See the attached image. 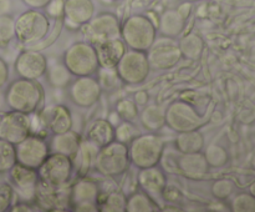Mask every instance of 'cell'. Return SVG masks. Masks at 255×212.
Segmentation results:
<instances>
[{
  "label": "cell",
  "mask_w": 255,
  "mask_h": 212,
  "mask_svg": "<svg viewBox=\"0 0 255 212\" xmlns=\"http://www.w3.org/2000/svg\"><path fill=\"white\" fill-rule=\"evenodd\" d=\"M45 91L37 80L19 79L7 85L4 94V101L10 110L34 114L44 104Z\"/></svg>",
  "instance_id": "cell-1"
},
{
  "label": "cell",
  "mask_w": 255,
  "mask_h": 212,
  "mask_svg": "<svg viewBox=\"0 0 255 212\" xmlns=\"http://www.w3.org/2000/svg\"><path fill=\"white\" fill-rule=\"evenodd\" d=\"M127 146L131 164L138 170L158 165L164 152L163 139L156 132L137 135Z\"/></svg>",
  "instance_id": "cell-2"
},
{
  "label": "cell",
  "mask_w": 255,
  "mask_h": 212,
  "mask_svg": "<svg viewBox=\"0 0 255 212\" xmlns=\"http://www.w3.org/2000/svg\"><path fill=\"white\" fill-rule=\"evenodd\" d=\"M156 37L157 26L146 15H131L121 25V39L127 49L147 51Z\"/></svg>",
  "instance_id": "cell-3"
},
{
  "label": "cell",
  "mask_w": 255,
  "mask_h": 212,
  "mask_svg": "<svg viewBox=\"0 0 255 212\" xmlns=\"http://www.w3.org/2000/svg\"><path fill=\"white\" fill-rule=\"evenodd\" d=\"M131 165L128 146L124 142L114 140L109 145L100 147L95 157L94 169L101 176L119 177L128 170Z\"/></svg>",
  "instance_id": "cell-4"
},
{
  "label": "cell",
  "mask_w": 255,
  "mask_h": 212,
  "mask_svg": "<svg viewBox=\"0 0 255 212\" xmlns=\"http://www.w3.org/2000/svg\"><path fill=\"white\" fill-rule=\"evenodd\" d=\"M62 62L72 76H90L99 72L100 64L96 49L90 41H77L70 45L62 55Z\"/></svg>",
  "instance_id": "cell-5"
},
{
  "label": "cell",
  "mask_w": 255,
  "mask_h": 212,
  "mask_svg": "<svg viewBox=\"0 0 255 212\" xmlns=\"http://www.w3.org/2000/svg\"><path fill=\"white\" fill-rule=\"evenodd\" d=\"M49 30V16L41 10L27 9L15 19V37L22 44H35L45 39Z\"/></svg>",
  "instance_id": "cell-6"
},
{
  "label": "cell",
  "mask_w": 255,
  "mask_h": 212,
  "mask_svg": "<svg viewBox=\"0 0 255 212\" xmlns=\"http://www.w3.org/2000/svg\"><path fill=\"white\" fill-rule=\"evenodd\" d=\"M117 77L126 85H139L144 82L151 72V65L146 51L127 49L115 67Z\"/></svg>",
  "instance_id": "cell-7"
},
{
  "label": "cell",
  "mask_w": 255,
  "mask_h": 212,
  "mask_svg": "<svg viewBox=\"0 0 255 212\" xmlns=\"http://www.w3.org/2000/svg\"><path fill=\"white\" fill-rule=\"evenodd\" d=\"M74 172V162L70 156L50 152L37 169L40 181L55 187L67 186Z\"/></svg>",
  "instance_id": "cell-8"
},
{
  "label": "cell",
  "mask_w": 255,
  "mask_h": 212,
  "mask_svg": "<svg viewBox=\"0 0 255 212\" xmlns=\"http://www.w3.org/2000/svg\"><path fill=\"white\" fill-rule=\"evenodd\" d=\"M164 121L166 126L178 134L199 130L203 125V119L196 107L183 100H176L164 110Z\"/></svg>",
  "instance_id": "cell-9"
},
{
  "label": "cell",
  "mask_w": 255,
  "mask_h": 212,
  "mask_svg": "<svg viewBox=\"0 0 255 212\" xmlns=\"http://www.w3.org/2000/svg\"><path fill=\"white\" fill-rule=\"evenodd\" d=\"M151 69L168 70L176 66L181 59L182 52L178 41L174 37L159 36L156 37L153 44L146 51Z\"/></svg>",
  "instance_id": "cell-10"
},
{
  "label": "cell",
  "mask_w": 255,
  "mask_h": 212,
  "mask_svg": "<svg viewBox=\"0 0 255 212\" xmlns=\"http://www.w3.org/2000/svg\"><path fill=\"white\" fill-rule=\"evenodd\" d=\"M102 86L94 75L77 76L67 85V95L70 101L77 107L89 109L97 104L101 97Z\"/></svg>",
  "instance_id": "cell-11"
},
{
  "label": "cell",
  "mask_w": 255,
  "mask_h": 212,
  "mask_svg": "<svg viewBox=\"0 0 255 212\" xmlns=\"http://www.w3.org/2000/svg\"><path fill=\"white\" fill-rule=\"evenodd\" d=\"M15 152L17 164L37 170L49 156V142L45 137L30 134L22 141L15 145Z\"/></svg>",
  "instance_id": "cell-12"
},
{
  "label": "cell",
  "mask_w": 255,
  "mask_h": 212,
  "mask_svg": "<svg viewBox=\"0 0 255 212\" xmlns=\"http://www.w3.org/2000/svg\"><path fill=\"white\" fill-rule=\"evenodd\" d=\"M85 35L92 45L97 42L121 37V24L119 17L112 12H101L92 17L82 26Z\"/></svg>",
  "instance_id": "cell-13"
},
{
  "label": "cell",
  "mask_w": 255,
  "mask_h": 212,
  "mask_svg": "<svg viewBox=\"0 0 255 212\" xmlns=\"http://www.w3.org/2000/svg\"><path fill=\"white\" fill-rule=\"evenodd\" d=\"M9 179L14 194L19 197V201L34 202L39 184L37 170L30 169L16 162L9 171Z\"/></svg>",
  "instance_id": "cell-14"
},
{
  "label": "cell",
  "mask_w": 255,
  "mask_h": 212,
  "mask_svg": "<svg viewBox=\"0 0 255 212\" xmlns=\"http://www.w3.org/2000/svg\"><path fill=\"white\" fill-rule=\"evenodd\" d=\"M31 124L29 115L24 112L10 111L0 114V139L12 145L19 144L30 135Z\"/></svg>",
  "instance_id": "cell-15"
},
{
  "label": "cell",
  "mask_w": 255,
  "mask_h": 212,
  "mask_svg": "<svg viewBox=\"0 0 255 212\" xmlns=\"http://www.w3.org/2000/svg\"><path fill=\"white\" fill-rule=\"evenodd\" d=\"M70 192L71 189L67 186L55 187L39 180L34 202L44 211H61L71 206Z\"/></svg>",
  "instance_id": "cell-16"
},
{
  "label": "cell",
  "mask_w": 255,
  "mask_h": 212,
  "mask_svg": "<svg viewBox=\"0 0 255 212\" xmlns=\"http://www.w3.org/2000/svg\"><path fill=\"white\" fill-rule=\"evenodd\" d=\"M71 207L79 212H96L99 209V186L92 180L81 177L70 192Z\"/></svg>",
  "instance_id": "cell-17"
},
{
  "label": "cell",
  "mask_w": 255,
  "mask_h": 212,
  "mask_svg": "<svg viewBox=\"0 0 255 212\" xmlns=\"http://www.w3.org/2000/svg\"><path fill=\"white\" fill-rule=\"evenodd\" d=\"M46 67V56L37 50H25L20 52L14 64L17 76L29 80H39L44 76Z\"/></svg>",
  "instance_id": "cell-18"
},
{
  "label": "cell",
  "mask_w": 255,
  "mask_h": 212,
  "mask_svg": "<svg viewBox=\"0 0 255 212\" xmlns=\"http://www.w3.org/2000/svg\"><path fill=\"white\" fill-rule=\"evenodd\" d=\"M62 15L69 27H82L95 15V4L92 0H64Z\"/></svg>",
  "instance_id": "cell-19"
},
{
  "label": "cell",
  "mask_w": 255,
  "mask_h": 212,
  "mask_svg": "<svg viewBox=\"0 0 255 212\" xmlns=\"http://www.w3.org/2000/svg\"><path fill=\"white\" fill-rule=\"evenodd\" d=\"M137 182L139 189L152 199L162 196L164 189L167 186V176L163 170L156 165V166L147 167V169H139L137 175Z\"/></svg>",
  "instance_id": "cell-20"
},
{
  "label": "cell",
  "mask_w": 255,
  "mask_h": 212,
  "mask_svg": "<svg viewBox=\"0 0 255 212\" xmlns=\"http://www.w3.org/2000/svg\"><path fill=\"white\" fill-rule=\"evenodd\" d=\"M96 49L97 59L101 69H111L115 70L117 62L121 60L124 54L126 52L127 46L121 37L111 40H105V41L97 42L94 45Z\"/></svg>",
  "instance_id": "cell-21"
},
{
  "label": "cell",
  "mask_w": 255,
  "mask_h": 212,
  "mask_svg": "<svg viewBox=\"0 0 255 212\" xmlns=\"http://www.w3.org/2000/svg\"><path fill=\"white\" fill-rule=\"evenodd\" d=\"M176 164L182 175L196 180L206 176L209 169L206 156H204V154H202V151L192 152V154H181L177 157Z\"/></svg>",
  "instance_id": "cell-22"
},
{
  "label": "cell",
  "mask_w": 255,
  "mask_h": 212,
  "mask_svg": "<svg viewBox=\"0 0 255 212\" xmlns=\"http://www.w3.org/2000/svg\"><path fill=\"white\" fill-rule=\"evenodd\" d=\"M186 21L187 19L181 14L178 9H167L159 16L157 31H159L162 36L176 39L183 32L184 27H186Z\"/></svg>",
  "instance_id": "cell-23"
},
{
  "label": "cell",
  "mask_w": 255,
  "mask_h": 212,
  "mask_svg": "<svg viewBox=\"0 0 255 212\" xmlns=\"http://www.w3.org/2000/svg\"><path fill=\"white\" fill-rule=\"evenodd\" d=\"M86 140L97 147H104L115 139V126L106 119H96L86 130Z\"/></svg>",
  "instance_id": "cell-24"
},
{
  "label": "cell",
  "mask_w": 255,
  "mask_h": 212,
  "mask_svg": "<svg viewBox=\"0 0 255 212\" xmlns=\"http://www.w3.org/2000/svg\"><path fill=\"white\" fill-rule=\"evenodd\" d=\"M80 144H81L80 135L70 130V131L62 132V134H54L49 142V147L50 152L66 155L72 159L79 150Z\"/></svg>",
  "instance_id": "cell-25"
},
{
  "label": "cell",
  "mask_w": 255,
  "mask_h": 212,
  "mask_svg": "<svg viewBox=\"0 0 255 212\" xmlns=\"http://www.w3.org/2000/svg\"><path fill=\"white\" fill-rule=\"evenodd\" d=\"M99 147L96 145L91 144L90 141L85 140L80 144L79 150L72 157V162H74V170H76L77 175L80 177H84L89 174L90 170L94 167L95 157H96Z\"/></svg>",
  "instance_id": "cell-26"
},
{
  "label": "cell",
  "mask_w": 255,
  "mask_h": 212,
  "mask_svg": "<svg viewBox=\"0 0 255 212\" xmlns=\"http://www.w3.org/2000/svg\"><path fill=\"white\" fill-rule=\"evenodd\" d=\"M74 120L71 111L65 105H55L47 112V126L52 134H62L72 130Z\"/></svg>",
  "instance_id": "cell-27"
},
{
  "label": "cell",
  "mask_w": 255,
  "mask_h": 212,
  "mask_svg": "<svg viewBox=\"0 0 255 212\" xmlns=\"http://www.w3.org/2000/svg\"><path fill=\"white\" fill-rule=\"evenodd\" d=\"M174 147L181 154L201 152L204 147V137L199 130L179 132L174 140Z\"/></svg>",
  "instance_id": "cell-28"
},
{
  "label": "cell",
  "mask_w": 255,
  "mask_h": 212,
  "mask_svg": "<svg viewBox=\"0 0 255 212\" xmlns=\"http://www.w3.org/2000/svg\"><path fill=\"white\" fill-rule=\"evenodd\" d=\"M46 80L50 84V86L52 87H67V85L71 82V72L67 70V67L65 66V64L61 61H47V67H46Z\"/></svg>",
  "instance_id": "cell-29"
},
{
  "label": "cell",
  "mask_w": 255,
  "mask_h": 212,
  "mask_svg": "<svg viewBox=\"0 0 255 212\" xmlns=\"http://www.w3.org/2000/svg\"><path fill=\"white\" fill-rule=\"evenodd\" d=\"M161 211L158 204L146 192L136 191L127 197L126 212H157Z\"/></svg>",
  "instance_id": "cell-30"
},
{
  "label": "cell",
  "mask_w": 255,
  "mask_h": 212,
  "mask_svg": "<svg viewBox=\"0 0 255 212\" xmlns=\"http://www.w3.org/2000/svg\"><path fill=\"white\" fill-rule=\"evenodd\" d=\"M141 125L149 132H156L166 126L164 121V110L157 105L146 106L142 110L141 115H138Z\"/></svg>",
  "instance_id": "cell-31"
},
{
  "label": "cell",
  "mask_w": 255,
  "mask_h": 212,
  "mask_svg": "<svg viewBox=\"0 0 255 212\" xmlns=\"http://www.w3.org/2000/svg\"><path fill=\"white\" fill-rule=\"evenodd\" d=\"M182 56L189 60H197L202 56L204 41L198 34H188L178 41Z\"/></svg>",
  "instance_id": "cell-32"
},
{
  "label": "cell",
  "mask_w": 255,
  "mask_h": 212,
  "mask_svg": "<svg viewBox=\"0 0 255 212\" xmlns=\"http://www.w3.org/2000/svg\"><path fill=\"white\" fill-rule=\"evenodd\" d=\"M127 196L121 191L110 192L101 205H99L100 211L104 212H126Z\"/></svg>",
  "instance_id": "cell-33"
},
{
  "label": "cell",
  "mask_w": 255,
  "mask_h": 212,
  "mask_svg": "<svg viewBox=\"0 0 255 212\" xmlns=\"http://www.w3.org/2000/svg\"><path fill=\"white\" fill-rule=\"evenodd\" d=\"M16 164L15 145L0 139V174H6Z\"/></svg>",
  "instance_id": "cell-34"
},
{
  "label": "cell",
  "mask_w": 255,
  "mask_h": 212,
  "mask_svg": "<svg viewBox=\"0 0 255 212\" xmlns=\"http://www.w3.org/2000/svg\"><path fill=\"white\" fill-rule=\"evenodd\" d=\"M116 114L119 115L124 121L133 122L134 120L138 119V105L136 104L134 100L125 97V99H121L117 101Z\"/></svg>",
  "instance_id": "cell-35"
},
{
  "label": "cell",
  "mask_w": 255,
  "mask_h": 212,
  "mask_svg": "<svg viewBox=\"0 0 255 212\" xmlns=\"http://www.w3.org/2000/svg\"><path fill=\"white\" fill-rule=\"evenodd\" d=\"M15 37V19L7 14L0 15V49H4Z\"/></svg>",
  "instance_id": "cell-36"
},
{
  "label": "cell",
  "mask_w": 255,
  "mask_h": 212,
  "mask_svg": "<svg viewBox=\"0 0 255 212\" xmlns=\"http://www.w3.org/2000/svg\"><path fill=\"white\" fill-rule=\"evenodd\" d=\"M137 135H139L138 129L131 121H124L115 127V139L126 145H128Z\"/></svg>",
  "instance_id": "cell-37"
},
{
  "label": "cell",
  "mask_w": 255,
  "mask_h": 212,
  "mask_svg": "<svg viewBox=\"0 0 255 212\" xmlns=\"http://www.w3.org/2000/svg\"><path fill=\"white\" fill-rule=\"evenodd\" d=\"M204 156H206V160L207 162H208L209 166L212 167L222 166V165H224V162H226L227 160V155L226 152H224V150L222 149V147L216 146V145L209 146L208 149H207Z\"/></svg>",
  "instance_id": "cell-38"
},
{
  "label": "cell",
  "mask_w": 255,
  "mask_h": 212,
  "mask_svg": "<svg viewBox=\"0 0 255 212\" xmlns=\"http://www.w3.org/2000/svg\"><path fill=\"white\" fill-rule=\"evenodd\" d=\"M14 190L7 182H0V212L9 211L14 201Z\"/></svg>",
  "instance_id": "cell-39"
},
{
  "label": "cell",
  "mask_w": 255,
  "mask_h": 212,
  "mask_svg": "<svg viewBox=\"0 0 255 212\" xmlns=\"http://www.w3.org/2000/svg\"><path fill=\"white\" fill-rule=\"evenodd\" d=\"M231 184L228 181H217L214 182L213 187H212V192H213L214 196L217 199H224V197H228V194L231 192Z\"/></svg>",
  "instance_id": "cell-40"
},
{
  "label": "cell",
  "mask_w": 255,
  "mask_h": 212,
  "mask_svg": "<svg viewBox=\"0 0 255 212\" xmlns=\"http://www.w3.org/2000/svg\"><path fill=\"white\" fill-rule=\"evenodd\" d=\"M29 9H37L41 10L47 7V5L52 1V0H21Z\"/></svg>",
  "instance_id": "cell-41"
},
{
  "label": "cell",
  "mask_w": 255,
  "mask_h": 212,
  "mask_svg": "<svg viewBox=\"0 0 255 212\" xmlns=\"http://www.w3.org/2000/svg\"><path fill=\"white\" fill-rule=\"evenodd\" d=\"M9 80V66L4 59L0 57V89L4 86Z\"/></svg>",
  "instance_id": "cell-42"
},
{
  "label": "cell",
  "mask_w": 255,
  "mask_h": 212,
  "mask_svg": "<svg viewBox=\"0 0 255 212\" xmlns=\"http://www.w3.org/2000/svg\"><path fill=\"white\" fill-rule=\"evenodd\" d=\"M9 211L11 212H19V211H24V212H27V211H32L31 209V205H30V202H25V201H19L17 204L12 205L11 207H10Z\"/></svg>",
  "instance_id": "cell-43"
},
{
  "label": "cell",
  "mask_w": 255,
  "mask_h": 212,
  "mask_svg": "<svg viewBox=\"0 0 255 212\" xmlns=\"http://www.w3.org/2000/svg\"><path fill=\"white\" fill-rule=\"evenodd\" d=\"M134 101H136V104L138 105H144L147 101H148V95H147V92L144 91H139L136 94V97H134Z\"/></svg>",
  "instance_id": "cell-44"
},
{
  "label": "cell",
  "mask_w": 255,
  "mask_h": 212,
  "mask_svg": "<svg viewBox=\"0 0 255 212\" xmlns=\"http://www.w3.org/2000/svg\"><path fill=\"white\" fill-rule=\"evenodd\" d=\"M10 2L9 0H0V15L6 14V11L9 10Z\"/></svg>",
  "instance_id": "cell-45"
},
{
  "label": "cell",
  "mask_w": 255,
  "mask_h": 212,
  "mask_svg": "<svg viewBox=\"0 0 255 212\" xmlns=\"http://www.w3.org/2000/svg\"><path fill=\"white\" fill-rule=\"evenodd\" d=\"M161 211H182V209L177 207L176 205H167V207L161 209Z\"/></svg>",
  "instance_id": "cell-46"
},
{
  "label": "cell",
  "mask_w": 255,
  "mask_h": 212,
  "mask_svg": "<svg viewBox=\"0 0 255 212\" xmlns=\"http://www.w3.org/2000/svg\"><path fill=\"white\" fill-rule=\"evenodd\" d=\"M184 2H198V1H202V0H183Z\"/></svg>",
  "instance_id": "cell-47"
},
{
  "label": "cell",
  "mask_w": 255,
  "mask_h": 212,
  "mask_svg": "<svg viewBox=\"0 0 255 212\" xmlns=\"http://www.w3.org/2000/svg\"><path fill=\"white\" fill-rule=\"evenodd\" d=\"M114 1H119V0H114Z\"/></svg>",
  "instance_id": "cell-48"
}]
</instances>
